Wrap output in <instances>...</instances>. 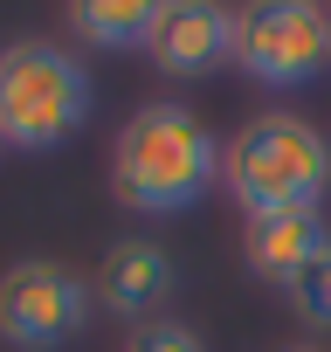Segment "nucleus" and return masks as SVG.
I'll return each mask as SVG.
<instances>
[{"label": "nucleus", "instance_id": "1", "mask_svg": "<svg viewBox=\"0 0 331 352\" xmlns=\"http://www.w3.org/2000/svg\"><path fill=\"white\" fill-rule=\"evenodd\" d=\"M221 180V145L187 104H145L117 124L111 194L131 214H187Z\"/></svg>", "mask_w": 331, "mask_h": 352}, {"label": "nucleus", "instance_id": "2", "mask_svg": "<svg viewBox=\"0 0 331 352\" xmlns=\"http://www.w3.org/2000/svg\"><path fill=\"white\" fill-rule=\"evenodd\" d=\"M221 187L242 201V214L324 208V194H331V138L297 111H262L221 145Z\"/></svg>", "mask_w": 331, "mask_h": 352}, {"label": "nucleus", "instance_id": "3", "mask_svg": "<svg viewBox=\"0 0 331 352\" xmlns=\"http://www.w3.org/2000/svg\"><path fill=\"white\" fill-rule=\"evenodd\" d=\"M90 69L56 42H8L0 49V145L49 152L83 131L90 118Z\"/></svg>", "mask_w": 331, "mask_h": 352}, {"label": "nucleus", "instance_id": "4", "mask_svg": "<svg viewBox=\"0 0 331 352\" xmlns=\"http://www.w3.org/2000/svg\"><path fill=\"white\" fill-rule=\"evenodd\" d=\"M235 69L269 90H304L331 69L324 0H242L235 8Z\"/></svg>", "mask_w": 331, "mask_h": 352}, {"label": "nucleus", "instance_id": "5", "mask_svg": "<svg viewBox=\"0 0 331 352\" xmlns=\"http://www.w3.org/2000/svg\"><path fill=\"white\" fill-rule=\"evenodd\" d=\"M90 304H97V290L76 270L28 256L0 276V338L14 352H62L90 324Z\"/></svg>", "mask_w": 331, "mask_h": 352}, {"label": "nucleus", "instance_id": "6", "mask_svg": "<svg viewBox=\"0 0 331 352\" xmlns=\"http://www.w3.org/2000/svg\"><path fill=\"white\" fill-rule=\"evenodd\" d=\"M145 56L166 76H214L221 63H235V8L228 0H166Z\"/></svg>", "mask_w": 331, "mask_h": 352}, {"label": "nucleus", "instance_id": "7", "mask_svg": "<svg viewBox=\"0 0 331 352\" xmlns=\"http://www.w3.org/2000/svg\"><path fill=\"white\" fill-rule=\"evenodd\" d=\"M97 297L111 318H131V324H152L159 304L173 297V256L145 235H124L111 256H104V276H97Z\"/></svg>", "mask_w": 331, "mask_h": 352}, {"label": "nucleus", "instance_id": "8", "mask_svg": "<svg viewBox=\"0 0 331 352\" xmlns=\"http://www.w3.org/2000/svg\"><path fill=\"white\" fill-rule=\"evenodd\" d=\"M324 242H331V228H324L317 208H283V214H249V221H242V256H249V270H255L262 283H276V290H283Z\"/></svg>", "mask_w": 331, "mask_h": 352}, {"label": "nucleus", "instance_id": "9", "mask_svg": "<svg viewBox=\"0 0 331 352\" xmlns=\"http://www.w3.org/2000/svg\"><path fill=\"white\" fill-rule=\"evenodd\" d=\"M69 28L83 49H145L166 0H69Z\"/></svg>", "mask_w": 331, "mask_h": 352}, {"label": "nucleus", "instance_id": "10", "mask_svg": "<svg viewBox=\"0 0 331 352\" xmlns=\"http://www.w3.org/2000/svg\"><path fill=\"white\" fill-rule=\"evenodd\" d=\"M283 297H290V311H297L310 331H331V242L283 283Z\"/></svg>", "mask_w": 331, "mask_h": 352}, {"label": "nucleus", "instance_id": "11", "mask_svg": "<svg viewBox=\"0 0 331 352\" xmlns=\"http://www.w3.org/2000/svg\"><path fill=\"white\" fill-rule=\"evenodd\" d=\"M124 352H207V345H201V331H187L173 318H152V324H138L124 338Z\"/></svg>", "mask_w": 331, "mask_h": 352}, {"label": "nucleus", "instance_id": "12", "mask_svg": "<svg viewBox=\"0 0 331 352\" xmlns=\"http://www.w3.org/2000/svg\"><path fill=\"white\" fill-rule=\"evenodd\" d=\"M290 352H317V345H290Z\"/></svg>", "mask_w": 331, "mask_h": 352}, {"label": "nucleus", "instance_id": "13", "mask_svg": "<svg viewBox=\"0 0 331 352\" xmlns=\"http://www.w3.org/2000/svg\"><path fill=\"white\" fill-rule=\"evenodd\" d=\"M324 14H331V0H324Z\"/></svg>", "mask_w": 331, "mask_h": 352}]
</instances>
